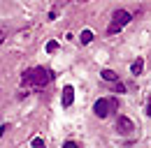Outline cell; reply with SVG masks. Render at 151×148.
Masks as SVG:
<instances>
[{"mask_svg": "<svg viewBox=\"0 0 151 148\" xmlns=\"http://www.w3.org/2000/svg\"><path fill=\"white\" fill-rule=\"evenodd\" d=\"M116 107H119V102H116L114 97H100V100L93 104V111H95L98 118H107L109 111H114Z\"/></svg>", "mask_w": 151, "mask_h": 148, "instance_id": "obj_3", "label": "cell"}, {"mask_svg": "<svg viewBox=\"0 0 151 148\" xmlns=\"http://www.w3.org/2000/svg\"><path fill=\"white\" fill-rule=\"evenodd\" d=\"M100 76H102V79H105V81H119V74L114 72V70H102V72H100Z\"/></svg>", "mask_w": 151, "mask_h": 148, "instance_id": "obj_7", "label": "cell"}, {"mask_svg": "<svg viewBox=\"0 0 151 148\" xmlns=\"http://www.w3.org/2000/svg\"><path fill=\"white\" fill-rule=\"evenodd\" d=\"M132 130H135V123L128 116H119L116 118V132L119 134H132Z\"/></svg>", "mask_w": 151, "mask_h": 148, "instance_id": "obj_4", "label": "cell"}, {"mask_svg": "<svg viewBox=\"0 0 151 148\" xmlns=\"http://www.w3.org/2000/svg\"><path fill=\"white\" fill-rule=\"evenodd\" d=\"M130 21H132V14L128 12V9H116V12L112 14L109 26H107V35H116V33H121Z\"/></svg>", "mask_w": 151, "mask_h": 148, "instance_id": "obj_2", "label": "cell"}, {"mask_svg": "<svg viewBox=\"0 0 151 148\" xmlns=\"http://www.w3.org/2000/svg\"><path fill=\"white\" fill-rule=\"evenodd\" d=\"M79 39H81V44H91V42H93V33H91V30H81Z\"/></svg>", "mask_w": 151, "mask_h": 148, "instance_id": "obj_8", "label": "cell"}, {"mask_svg": "<svg viewBox=\"0 0 151 148\" xmlns=\"http://www.w3.org/2000/svg\"><path fill=\"white\" fill-rule=\"evenodd\" d=\"M114 90L116 92H126V86H123L121 81H114Z\"/></svg>", "mask_w": 151, "mask_h": 148, "instance_id": "obj_10", "label": "cell"}, {"mask_svg": "<svg viewBox=\"0 0 151 148\" xmlns=\"http://www.w3.org/2000/svg\"><path fill=\"white\" fill-rule=\"evenodd\" d=\"M2 42H5V33L0 30V44H2Z\"/></svg>", "mask_w": 151, "mask_h": 148, "instance_id": "obj_12", "label": "cell"}, {"mask_svg": "<svg viewBox=\"0 0 151 148\" xmlns=\"http://www.w3.org/2000/svg\"><path fill=\"white\" fill-rule=\"evenodd\" d=\"M33 146L35 148H44V141H42L40 137H35V139H33Z\"/></svg>", "mask_w": 151, "mask_h": 148, "instance_id": "obj_11", "label": "cell"}, {"mask_svg": "<svg viewBox=\"0 0 151 148\" xmlns=\"http://www.w3.org/2000/svg\"><path fill=\"white\" fill-rule=\"evenodd\" d=\"M54 76L56 74L51 72L49 67H30V70H26L21 74V86L26 90H40V88L49 86L54 81Z\"/></svg>", "mask_w": 151, "mask_h": 148, "instance_id": "obj_1", "label": "cell"}, {"mask_svg": "<svg viewBox=\"0 0 151 148\" xmlns=\"http://www.w3.org/2000/svg\"><path fill=\"white\" fill-rule=\"evenodd\" d=\"M60 102H63L65 109L72 107V102H75V88H72V86H65V88H63V100H60Z\"/></svg>", "mask_w": 151, "mask_h": 148, "instance_id": "obj_5", "label": "cell"}, {"mask_svg": "<svg viewBox=\"0 0 151 148\" xmlns=\"http://www.w3.org/2000/svg\"><path fill=\"white\" fill-rule=\"evenodd\" d=\"M44 49H47V53H54V51L58 49V42H54V39H51V42H47V46H44Z\"/></svg>", "mask_w": 151, "mask_h": 148, "instance_id": "obj_9", "label": "cell"}, {"mask_svg": "<svg viewBox=\"0 0 151 148\" xmlns=\"http://www.w3.org/2000/svg\"><path fill=\"white\" fill-rule=\"evenodd\" d=\"M147 116H151V102H149V107H147Z\"/></svg>", "mask_w": 151, "mask_h": 148, "instance_id": "obj_13", "label": "cell"}, {"mask_svg": "<svg viewBox=\"0 0 151 148\" xmlns=\"http://www.w3.org/2000/svg\"><path fill=\"white\" fill-rule=\"evenodd\" d=\"M142 70H144V58H135V63L130 65V74L132 76H139Z\"/></svg>", "mask_w": 151, "mask_h": 148, "instance_id": "obj_6", "label": "cell"}]
</instances>
